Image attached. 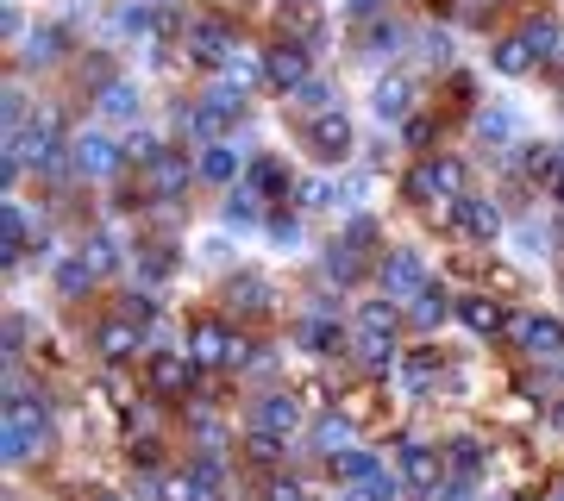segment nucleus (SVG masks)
<instances>
[{"label": "nucleus", "mask_w": 564, "mask_h": 501, "mask_svg": "<svg viewBox=\"0 0 564 501\" xmlns=\"http://www.w3.org/2000/svg\"><path fill=\"white\" fill-rule=\"evenodd\" d=\"M7 163H13V176L19 170H51L57 163V126L51 119H26L19 132H7Z\"/></svg>", "instance_id": "obj_3"}, {"label": "nucleus", "mask_w": 564, "mask_h": 501, "mask_svg": "<svg viewBox=\"0 0 564 501\" xmlns=\"http://www.w3.org/2000/svg\"><path fill=\"white\" fill-rule=\"evenodd\" d=\"M88 501H120V495H88Z\"/></svg>", "instance_id": "obj_51"}, {"label": "nucleus", "mask_w": 564, "mask_h": 501, "mask_svg": "<svg viewBox=\"0 0 564 501\" xmlns=\"http://www.w3.org/2000/svg\"><path fill=\"white\" fill-rule=\"evenodd\" d=\"M408 314H414L420 326H439L445 314H452V301H445L439 289H427V295H414V307H408Z\"/></svg>", "instance_id": "obj_38"}, {"label": "nucleus", "mask_w": 564, "mask_h": 501, "mask_svg": "<svg viewBox=\"0 0 564 501\" xmlns=\"http://www.w3.org/2000/svg\"><path fill=\"white\" fill-rule=\"evenodd\" d=\"M477 126H483V138H489V145H496V138H508V119H502V113H483Z\"/></svg>", "instance_id": "obj_45"}, {"label": "nucleus", "mask_w": 564, "mask_h": 501, "mask_svg": "<svg viewBox=\"0 0 564 501\" xmlns=\"http://www.w3.org/2000/svg\"><path fill=\"white\" fill-rule=\"evenodd\" d=\"M295 339L308 345V351H333V345H339V326L314 314V320H301V326H295Z\"/></svg>", "instance_id": "obj_33"}, {"label": "nucleus", "mask_w": 564, "mask_h": 501, "mask_svg": "<svg viewBox=\"0 0 564 501\" xmlns=\"http://www.w3.org/2000/svg\"><path fill=\"white\" fill-rule=\"evenodd\" d=\"M57 57H63V32H32V38H26V63H32V69L57 63Z\"/></svg>", "instance_id": "obj_34"}, {"label": "nucleus", "mask_w": 564, "mask_h": 501, "mask_svg": "<svg viewBox=\"0 0 564 501\" xmlns=\"http://www.w3.org/2000/svg\"><path fill=\"white\" fill-rule=\"evenodd\" d=\"M314 451H326V458L351 451V420H345V414H320V420H314Z\"/></svg>", "instance_id": "obj_21"}, {"label": "nucleus", "mask_w": 564, "mask_h": 501, "mask_svg": "<svg viewBox=\"0 0 564 501\" xmlns=\"http://www.w3.org/2000/svg\"><path fill=\"white\" fill-rule=\"evenodd\" d=\"M489 63H496V69H502V76H527V69H533L539 57L527 51V38H521V32H514V38H502V44H496V51H489Z\"/></svg>", "instance_id": "obj_23"}, {"label": "nucleus", "mask_w": 564, "mask_h": 501, "mask_svg": "<svg viewBox=\"0 0 564 501\" xmlns=\"http://www.w3.org/2000/svg\"><path fill=\"white\" fill-rule=\"evenodd\" d=\"M188 364H195L188 351H151V389H157V395L188 389Z\"/></svg>", "instance_id": "obj_18"}, {"label": "nucleus", "mask_w": 564, "mask_h": 501, "mask_svg": "<svg viewBox=\"0 0 564 501\" xmlns=\"http://www.w3.org/2000/svg\"><path fill=\"white\" fill-rule=\"evenodd\" d=\"M264 57H270V82L289 88V94L308 82V69H314V51H308V44H295V38H289V44H270Z\"/></svg>", "instance_id": "obj_9"}, {"label": "nucleus", "mask_w": 564, "mask_h": 501, "mask_svg": "<svg viewBox=\"0 0 564 501\" xmlns=\"http://www.w3.org/2000/svg\"><path fill=\"white\" fill-rule=\"evenodd\" d=\"M188 357H195V364H232V357H239V339H232L226 326L201 320L195 332H188Z\"/></svg>", "instance_id": "obj_13"}, {"label": "nucleus", "mask_w": 564, "mask_h": 501, "mask_svg": "<svg viewBox=\"0 0 564 501\" xmlns=\"http://www.w3.org/2000/svg\"><path fill=\"white\" fill-rule=\"evenodd\" d=\"M44 445H51V408H44L38 395H13L7 420H0V451H7V464H32Z\"/></svg>", "instance_id": "obj_1"}, {"label": "nucleus", "mask_w": 564, "mask_h": 501, "mask_svg": "<svg viewBox=\"0 0 564 501\" xmlns=\"http://www.w3.org/2000/svg\"><path fill=\"white\" fill-rule=\"evenodd\" d=\"M521 38H527V51H533L539 63H552V57H558V26H552L546 13H533L527 26H521Z\"/></svg>", "instance_id": "obj_28"}, {"label": "nucleus", "mask_w": 564, "mask_h": 501, "mask_svg": "<svg viewBox=\"0 0 564 501\" xmlns=\"http://www.w3.org/2000/svg\"><path fill=\"white\" fill-rule=\"evenodd\" d=\"M527 357H539V364H552V357H564V326L533 314V332H527Z\"/></svg>", "instance_id": "obj_22"}, {"label": "nucleus", "mask_w": 564, "mask_h": 501, "mask_svg": "<svg viewBox=\"0 0 564 501\" xmlns=\"http://www.w3.org/2000/svg\"><path fill=\"white\" fill-rule=\"evenodd\" d=\"M376 113H383V119H408L414 113V82L402 76V82H383V88H376Z\"/></svg>", "instance_id": "obj_26"}, {"label": "nucleus", "mask_w": 564, "mask_h": 501, "mask_svg": "<svg viewBox=\"0 0 564 501\" xmlns=\"http://www.w3.org/2000/svg\"><path fill=\"white\" fill-rule=\"evenodd\" d=\"M408 145H433V119H408Z\"/></svg>", "instance_id": "obj_46"}, {"label": "nucleus", "mask_w": 564, "mask_h": 501, "mask_svg": "<svg viewBox=\"0 0 564 501\" xmlns=\"http://www.w3.org/2000/svg\"><path fill=\"white\" fill-rule=\"evenodd\" d=\"M170 270H176V251H170V245H145V257H138V276H145V282H163Z\"/></svg>", "instance_id": "obj_36"}, {"label": "nucleus", "mask_w": 564, "mask_h": 501, "mask_svg": "<svg viewBox=\"0 0 564 501\" xmlns=\"http://www.w3.org/2000/svg\"><path fill=\"white\" fill-rule=\"evenodd\" d=\"M138 345H145V339H138V326H132V320H101V326H94V351H101L107 364H120V357H132Z\"/></svg>", "instance_id": "obj_16"}, {"label": "nucleus", "mask_w": 564, "mask_h": 501, "mask_svg": "<svg viewBox=\"0 0 564 501\" xmlns=\"http://www.w3.org/2000/svg\"><path fill=\"white\" fill-rule=\"evenodd\" d=\"M0 251H7V257L26 251V213H19V207H7V245H0Z\"/></svg>", "instance_id": "obj_41"}, {"label": "nucleus", "mask_w": 564, "mask_h": 501, "mask_svg": "<svg viewBox=\"0 0 564 501\" xmlns=\"http://www.w3.org/2000/svg\"><path fill=\"white\" fill-rule=\"evenodd\" d=\"M232 44H239V38L226 32V19H195V26H188V57H195V63H226Z\"/></svg>", "instance_id": "obj_12"}, {"label": "nucleus", "mask_w": 564, "mask_h": 501, "mask_svg": "<svg viewBox=\"0 0 564 501\" xmlns=\"http://www.w3.org/2000/svg\"><path fill=\"white\" fill-rule=\"evenodd\" d=\"M226 301H232V314H251V320H264V314H270V289H264L257 276H239V282L226 289Z\"/></svg>", "instance_id": "obj_19"}, {"label": "nucleus", "mask_w": 564, "mask_h": 501, "mask_svg": "<svg viewBox=\"0 0 564 501\" xmlns=\"http://www.w3.org/2000/svg\"><path fill=\"white\" fill-rule=\"evenodd\" d=\"M289 107H295V119H301V113L320 119V113H333V88H326V82H301V88L289 94Z\"/></svg>", "instance_id": "obj_31"}, {"label": "nucleus", "mask_w": 564, "mask_h": 501, "mask_svg": "<svg viewBox=\"0 0 564 501\" xmlns=\"http://www.w3.org/2000/svg\"><path fill=\"white\" fill-rule=\"evenodd\" d=\"M383 289L402 295V301H414V295H427L433 282H427V270H420L414 251H389V257H383Z\"/></svg>", "instance_id": "obj_10"}, {"label": "nucleus", "mask_w": 564, "mask_h": 501, "mask_svg": "<svg viewBox=\"0 0 564 501\" xmlns=\"http://www.w3.org/2000/svg\"><path fill=\"white\" fill-rule=\"evenodd\" d=\"M376 7H383V0H351V13H358V19H370Z\"/></svg>", "instance_id": "obj_49"}, {"label": "nucleus", "mask_w": 564, "mask_h": 501, "mask_svg": "<svg viewBox=\"0 0 564 501\" xmlns=\"http://www.w3.org/2000/svg\"><path fill=\"white\" fill-rule=\"evenodd\" d=\"M301 426V401L295 395H264L251 408V433H270V439H282V433H295Z\"/></svg>", "instance_id": "obj_11"}, {"label": "nucleus", "mask_w": 564, "mask_h": 501, "mask_svg": "<svg viewBox=\"0 0 564 501\" xmlns=\"http://www.w3.org/2000/svg\"><path fill=\"white\" fill-rule=\"evenodd\" d=\"M188 182H195V163H188L182 151H157L151 163H145V188L157 201H176V195H188Z\"/></svg>", "instance_id": "obj_6"}, {"label": "nucleus", "mask_w": 564, "mask_h": 501, "mask_svg": "<svg viewBox=\"0 0 564 501\" xmlns=\"http://www.w3.org/2000/svg\"><path fill=\"white\" fill-rule=\"evenodd\" d=\"M521 163H527V176H533V182H546V188L564 182V151H552V145H527Z\"/></svg>", "instance_id": "obj_25"}, {"label": "nucleus", "mask_w": 564, "mask_h": 501, "mask_svg": "<svg viewBox=\"0 0 564 501\" xmlns=\"http://www.w3.org/2000/svg\"><path fill=\"white\" fill-rule=\"evenodd\" d=\"M552 501H564V489H558V495H552Z\"/></svg>", "instance_id": "obj_52"}, {"label": "nucleus", "mask_w": 564, "mask_h": 501, "mask_svg": "<svg viewBox=\"0 0 564 501\" xmlns=\"http://www.w3.org/2000/svg\"><path fill=\"white\" fill-rule=\"evenodd\" d=\"M239 113H245V107H239V94H232V88H220V94H207V101H201L195 113H188V132L214 145V138H220V132H226Z\"/></svg>", "instance_id": "obj_8"}, {"label": "nucleus", "mask_w": 564, "mask_h": 501, "mask_svg": "<svg viewBox=\"0 0 564 501\" xmlns=\"http://www.w3.org/2000/svg\"><path fill=\"white\" fill-rule=\"evenodd\" d=\"M433 383H439V351H408L402 357V389L420 395V389H433Z\"/></svg>", "instance_id": "obj_24"}, {"label": "nucleus", "mask_w": 564, "mask_h": 501, "mask_svg": "<svg viewBox=\"0 0 564 501\" xmlns=\"http://www.w3.org/2000/svg\"><path fill=\"white\" fill-rule=\"evenodd\" d=\"M245 188H251L257 201H276L282 188H289V176H282V163H270V157H257V163H251V182H245Z\"/></svg>", "instance_id": "obj_30"}, {"label": "nucleus", "mask_w": 564, "mask_h": 501, "mask_svg": "<svg viewBox=\"0 0 564 501\" xmlns=\"http://www.w3.org/2000/svg\"><path fill=\"white\" fill-rule=\"evenodd\" d=\"M76 170L82 176H113L120 170V145H113L107 132H82L76 138Z\"/></svg>", "instance_id": "obj_15"}, {"label": "nucleus", "mask_w": 564, "mask_h": 501, "mask_svg": "<svg viewBox=\"0 0 564 501\" xmlns=\"http://www.w3.org/2000/svg\"><path fill=\"white\" fill-rule=\"evenodd\" d=\"M270 501H308V489H295V483H276V489H270Z\"/></svg>", "instance_id": "obj_48"}, {"label": "nucleus", "mask_w": 564, "mask_h": 501, "mask_svg": "<svg viewBox=\"0 0 564 501\" xmlns=\"http://www.w3.org/2000/svg\"><path fill=\"white\" fill-rule=\"evenodd\" d=\"M339 238H351V245H376V220H351Z\"/></svg>", "instance_id": "obj_44"}, {"label": "nucleus", "mask_w": 564, "mask_h": 501, "mask_svg": "<svg viewBox=\"0 0 564 501\" xmlns=\"http://www.w3.org/2000/svg\"><path fill=\"white\" fill-rule=\"evenodd\" d=\"M458 320H464L470 332H483V339H496V332L508 326L502 301H489V295H464V301H458Z\"/></svg>", "instance_id": "obj_17"}, {"label": "nucleus", "mask_w": 564, "mask_h": 501, "mask_svg": "<svg viewBox=\"0 0 564 501\" xmlns=\"http://www.w3.org/2000/svg\"><path fill=\"white\" fill-rule=\"evenodd\" d=\"M527 332H533V314H508V326H502V339H508V345H521V351H527Z\"/></svg>", "instance_id": "obj_43"}, {"label": "nucleus", "mask_w": 564, "mask_h": 501, "mask_svg": "<svg viewBox=\"0 0 564 501\" xmlns=\"http://www.w3.org/2000/svg\"><path fill=\"white\" fill-rule=\"evenodd\" d=\"M395 326H402L395 301H364L358 307V345H389L395 351Z\"/></svg>", "instance_id": "obj_14"}, {"label": "nucleus", "mask_w": 564, "mask_h": 501, "mask_svg": "<svg viewBox=\"0 0 564 501\" xmlns=\"http://www.w3.org/2000/svg\"><path fill=\"white\" fill-rule=\"evenodd\" d=\"M195 170H201V182H232V176H239V151H232V145H201Z\"/></svg>", "instance_id": "obj_20"}, {"label": "nucleus", "mask_w": 564, "mask_h": 501, "mask_svg": "<svg viewBox=\"0 0 564 501\" xmlns=\"http://www.w3.org/2000/svg\"><path fill=\"white\" fill-rule=\"evenodd\" d=\"M345 501H376V495L370 489H345Z\"/></svg>", "instance_id": "obj_50"}, {"label": "nucleus", "mask_w": 564, "mask_h": 501, "mask_svg": "<svg viewBox=\"0 0 564 501\" xmlns=\"http://www.w3.org/2000/svg\"><path fill=\"white\" fill-rule=\"evenodd\" d=\"M308 151H314L320 163H345V157H351V119H345V113L308 119Z\"/></svg>", "instance_id": "obj_7"}, {"label": "nucleus", "mask_w": 564, "mask_h": 501, "mask_svg": "<svg viewBox=\"0 0 564 501\" xmlns=\"http://www.w3.org/2000/svg\"><path fill=\"white\" fill-rule=\"evenodd\" d=\"M445 226L464 232V238H496L502 232V207L483 201V195H458L452 207H445Z\"/></svg>", "instance_id": "obj_5"}, {"label": "nucleus", "mask_w": 564, "mask_h": 501, "mask_svg": "<svg viewBox=\"0 0 564 501\" xmlns=\"http://www.w3.org/2000/svg\"><path fill=\"white\" fill-rule=\"evenodd\" d=\"M220 69H226V82L239 88V82H257V76H270V57H257V51H245V44H232V57H226Z\"/></svg>", "instance_id": "obj_27"}, {"label": "nucleus", "mask_w": 564, "mask_h": 501, "mask_svg": "<svg viewBox=\"0 0 564 501\" xmlns=\"http://www.w3.org/2000/svg\"><path fill=\"white\" fill-rule=\"evenodd\" d=\"M245 451H251L257 464H276V458H282V445H276L270 433H251V445H245Z\"/></svg>", "instance_id": "obj_42"}, {"label": "nucleus", "mask_w": 564, "mask_h": 501, "mask_svg": "<svg viewBox=\"0 0 564 501\" xmlns=\"http://www.w3.org/2000/svg\"><path fill=\"white\" fill-rule=\"evenodd\" d=\"M445 464H452L458 476H483L489 458H483V445H477V439H452V445H445Z\"/></svg>", "instance_id": "obj_32"}, {"label": "nucleus", "mask_w": 564, "mask_h": 501, "mask_svg": "<svg viewBox=\"0 0 564 501\" xmlns=\"http://www.w3.org/2000/svg\"><path fill=\"white\" fill-rule=\"evenodd\" d=\"M88 264H94V276H107V270H120V245H113V238L101 232V238H88Z\"/></svg>", "instance_id": "obj_39"}, {"label": "nucleus", "mask_w": 564, "mask_h": 501, "mask_svg": "<svg viewBox=\"0 0 564 501\" xmlns=\"http://www.w3.org/2000/svg\"><path fill=\"white\" fill-rule=\"evenodd\" d=\"M188 476H195V495H201V501H220L226 483H220V464H214V458H207V464L195 458V470H188Z\"/></svg>", "instance_id": "obj_40"}, {"label": "nucleus", "mask_w": 564, "mask_h": 501, "mask_svg": "<svg viewBox=\"0 0 564 501\" xmlns=\"http://www.w3.org/2000/svg\"><path fill=\"white\" fill-rule=\"evenodd\" d=\"M326 270H333L339 282H345V276H358V270H364V245H351V238H339V245H333V257H326Z\"/></svg>", "instance_id": "obj_35"}, {"label": "nucleus", "mask_w": 564, "mask_h": 501, "mask_svg": "<svg viewBox=\"0 0 564 501\" xmlns=\"http://www.w3.org/2000/svg\"><path fill=\"white\" fill-rule=\"evenodd\" d=\"M395 476H402V489H439V476H445V451H433V445H395Z\"/></svg>", "instance_id": "obj_4"}, {"label": "nucleus", "mask_w": 564, "mask_h": 501, "mask_svg": "<svg viewBox=\"0 0 564 501\" xmlns=\"http://www.w3.org/2000/svg\"><path fill=\"white\" fill-rule=\"evenodd\" d=\"M101 107H107L113 119H132V113H138V88H132V82H107Z\"/></svg>", "instance_id": "obj_37"}, {"label": "nucleus", "mask_w": 564, "mask_h": 501, "mask_svg": "<svg viewBox=\"0 0 564 501\" xmlns=\"http://www.w3.org/2000/svg\"><path fill=\"white\" fill-rule=\"evenodd\" d=\"M464 483H470V476H458V483H439V501H464V495H470Z\"/></svg>", "instance_id": "obj_47"}, {"label": "nucleus", "mask_w": 564, "mask_h": 501, "mask_svg": "<svg viewBox=\"0 0 564 501\" xmlns=\"http://www.w3.org/2000/svg\"><path fill=\"white\" fill-rule=\"evenodd\" d=\"M51 282L63 295H88L94 289V264H88V257H63V264L51 270Z\"/></svg>", "instance_id": "obj_29"}, {"label": "nucleus", "mask_w": 564, "mask_h": 501, "mask_svg": "<svg viewBox=\"0 0 564 501\" xmlns=\"http://www.w3.org/2000/svg\"><path fill=\"white\" fill-rule=\"evenodd\" d=\"M458 188H464V163L458 157H420L408 170V182H402V195L433 207V201H458Z\"/></svg>", "instance_id": "obj_2"}]
</instances>
